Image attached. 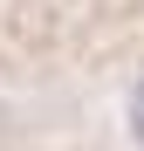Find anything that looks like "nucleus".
<instances>
[{
    "label": "nucleus",
    "mask_w": 144,
    "mask_h": 151,
    "mask_svg": "<svg viewBox=\"0 0 144 151\" xmlns=\"http://www.w3.org/2000/svg\"><path fill=\"white\" fill-rule=\"evenodd\" d=\"M130 137H144V83L130 89Z\"/></svg>",
    "instance_id": "f257e3e1"
}]
</instances>
